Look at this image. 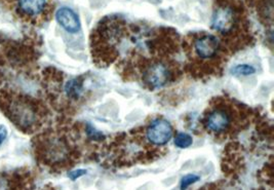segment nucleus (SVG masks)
<instances>
[{"mask_svg": "<svg viewBox=\"0 0 274 190\" xmlns=\"http://www.w3.org/2000/svg\"><path fill=\"white\" fill-rule=\"evenodd\" d=\"M5 110L10 119L21 130H32L38 115L35 105L24 96H9L5 102Z\"/></svg>", "mask_w": 274, "mask_h": 190, "instance_id": "obj_1", "label": "nucleus"}, {"mask_svg": "<svg viewBox=\"0 0 274 190\" xmlns=\"http://www.w3.org/2000/svg\"><path fill=\"white\" fill-rule=\"evenodd\" d=\"M146 137L148 141L153 145H166L171 141L173 137V128L171 123L166 119H154L147 128Z\"/></svg>", "mask_w": 274, "mask_h": 190, "instance_id": "obj_2", "label": "nucleus"}, {"mask_svg": "<svg viewBox=\"0 0 274 190\" xmlns=\"http://www.w3.org/2000/svg\"><path fill=\"white\" fill-rule=\"evenodd\" d=\"M236 23V14L231 7H219L212 18V28L223 34L233 30Z\"/></svg>", "mask_w": 274, "mask_h": 190, "instance_id": "obj_3", "label": "nucleus"}, {"mask_svg": "<svg viewBox=\"0 0 274 190\" xmlns=\"http://www.w3.org/2000/svg\"><path fill=\"white\" fill-rule=\"evenodd\" d=\"M144 81L150 88L165 87L170 79V71L164 63H153L144 72Z\"/></svg>", "mask_w": 274, "mask_h": 190, "instance_id": "obj_4", "label": "nucleus"}, {"mask_svg": "<svg viewBox=\"0 0 274 190\" xmlns=\"http://www.w3.org/2000/svg\"><path fill=\"white\" fill-rule=\"evenodd\" d=\"M43 159L48 162H63L67 159L68 149L60 139H52L45 142L42 149Z\"/></svg>", "mask_w": 274, "mask_h": 190, "instance_id": "obj_5", "label": "nucleus"}, {"mask_svg": "<svg viewBox=\"0 0 274 190\" xmlns=\"http://www.w3.org/2000/svg\"><path fill=\"white\" fill-rule=\"evenodd\" d=\"M219 40L214 35H204L194 42V51L201 59H212L219 51Z\"/></svg>", "mask_w": 274, "mask_h": 190, "instance_id": "obj_6", "label": "nucleus"}, {"mask_svg": "<svg viewBox=\"0 0 274 190\" xmlns=\"http://www.w3.org/2000/svg\"><path fill=\"white\" fill-rule=\"evenodd\" d=\"M48 7V0H17V11L26 19L40 17Z\"/></svg>", "mask_w": 274, "mask_h": 190, "instance_id": "obj_7", "label": "nucleus"}, {"mask_svg": "<svg viewBox=\"0 0 274 190\" xmlns=\"http://www.w3.org/2000/svg\"><path fill=\"white\" fill-rule=\"evenodd\" d=\"M58 23L69 33H77L80 30V21L78 16L69 8H61L56 14Z\"/></svg>", "mask_w": 274, "mask_h": 190, "instance_id": "obj_8", "label": "nucleus"}, {"mask_svg": "<svg viewBox=\"0 0 274 190\" xmlns=\"http://www.w3.org/2000/svg\"><path fill=\"white\" fill-rule=\"evenodd\" d=\"M230 122H231L230 115L222 109H217L211 112L207 120H205L207 128L210 131L216 133H220L228 129V126L230 125Z\"/></svg>", "mask_w": 274, "mask_h": 190, "instance_id": "obj_9", "label": "nucleus"}, {"mask_svg": "<svg viewBox=\"0 0 274 190\" xmlns=\"http://www.w3.org/2000/svg\"><path fill=\"white\" fill-rule=\"evenodd\" d=\"M65 92L68 97L71 98H78L82 92V84L81 81L78 79H71L66 83Z\"/></svg>", "mask_w": 274, "mask_h": 190, "instance_id": "obj_10", "label": "nucleus"}, {"mask_svg": "<svg viewBox=\"0 0 274 190\" xmlns=\"http://www.w3.org/2000/svg\"><path fill=\"white\" fill-rule=\"evenodd\" d=\"M193 143V139L190 135L186 134V133H179L176 135L175 137V145L179 148H188L190 145H192Z\"/></svg>", "mask_w": 274, "mask_h": 190, "instance_id": "obj_11", "label": "nucleus"}, {"mask_svg": "<svg viewBox=\"0 0 274 190\" xmlns=\"http://www.w3.org/2000/svg\"><path fill=\"white\" fill-rule=\"evenodd\" d=\"M256 72V69L250 66V65H246V64H240L237 65L235 67H233L232 69V74L236 75V76H247V75H252Z\"/></svg>", "mask_w": 274, "mask_h": 190, "instance_id": "obj_12", "label": "nucleus"}, {"mask_svg": "<svg viewBox=\"0 0 274 190\" xmlns=\"http://www.w3.org/2000/svg\"><path fill=\"white\" fill-rule=\"evenodd\" d=\"M199 177L193 174H188L186 176H184L181 180V190H186L190 185L196 183L197 181H199Z\"/></svg>", "mask_w": 274, "mask_h": 190, "instance_id": "obj_13", "label": "nucleus"}, {"mask_svg": "<svg viewBox=\"0 0 274 190\" xmlns=\"http://www.w3.org/2000/svg\"><path fill=\"white\" fill-rule=\"evenodd\" d=\"M85 174H86L85 170H83V168H78V170H73L68 173V177H69L71 180H76Z\"/></svg>", "mask_w": 274, "mask_h": 190, "instance_id": "obj_14", "label": "nucleus"}, {"mask_svg": "<svg viewBox=\"0 0 274 190\" xmlns=\"http://www.w3.org/2000/svg\"><path fill=\"white\" fill-rule=\"evenodd\" d=\"M7 137H8V130L5 128V126H2V128H0V145L4 143Z\"/></svg>", "mask_w": 274, "mask_h": 190, "instance_id": "obj_15", "label": "nucleus"}]
</instances>
